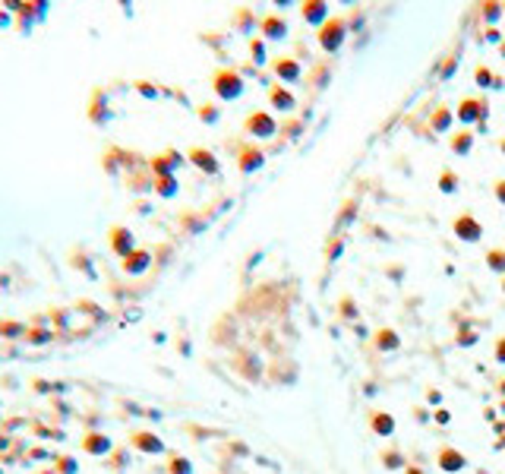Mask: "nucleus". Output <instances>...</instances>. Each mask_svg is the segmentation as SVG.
Returning a JSON list of instances; mask_svg holds the SVG:
<instances>
[{"mask_svg":"<svg viewBox=\"0 0 505 474\" xmlns=\"http://www.w3.org/2000/svg\"><path fill=\"white\" fill-rule=\"evenodd\" d=\"M7 285H10V278L3 275V272H0V288H7Z\"/></svg>","mask_w":505,"mask_h":474,"instance_id":"79ce46f5","label":"nucleus"},{"mask_svg":"<svg viewBox=\"0 0 505 474\" xmlns=\"http://www.w3.org/2000/svg\"><path fill=\"white\" fill-rule=\"evenodd\" d=\"M76 266L79 272H86V275H95V269H92V262H89V256L82 253V250H73V260H70Z\"/></svg>","mask_w":505,"mask_h":474,"instance_id":"b1692460","label":"nucleus"},{"mask_svg":"<svg viewBox=\"0 0 505 474\" xmlns=\"http://www.w3.org/2000/svg\"><path fill=\"white\" fill-rule=\"evenodd\" d=\"M120 266H123V272H127V275H142V272L152 266V253H148V250H139V247H136V250H133L127 260H120Z\"/></svg>","mask_w":505,"mask_h":474,"instance_id":"6e6552de","label":"nucleus"},{"mask_svg":"<svg viewBox=\"0 0 505 474\" xmlns=\"http://www.w3.org/2000/svg\"><path fill=\"white\" fill-rule=\"evenodd\" d=\"M10 25H16V16H13V13L0 3V29H10Z\"/></svg>","mask_w":505,"mask_h":474,"instance_id":"7c9ffc66","label":"nucleus"},{"mask_svg":"<svg viewBox=\"0 0 505 474\" xmlns=\"http://www.w3.org/2000/svg\"><path fill=\"white\" fill-rule=\"evenodd\" d=\"M190 162L196 164V168H199V171H205V174H218V158L212 155V152H209V149H190Z\"/></svg>","mask_w":505,"mask_h":474,"instance_id":"9d476101","label":"nucleus"},{"mask_svg":"<svg viewBox=\"0 0 505 474\" xmlns=\"http://www.w3.org/2000/svg\"><path fill=\"white\" fill-rule=\"evenodd\" d=\"M171 471L174 474H190V462H183V458H174V462H171Z\"/></svg>","mask_w":505,"mask_h":474,"instance_id":"f704fd0d","label":"nucleus"},{"mask_svg":"<svg viewBox=\"0 0 505 474\" xmlns=\"http://www.w3.org/2000/svg\"><path fill=\"white\" fill-rule=\"evenodd\" d=\"M262 32L269 35V38H281V35L287 32V25L281 23V19H278V16H269V19H266V23H262Z\"/></svg>","mask_w":505,"mask_h":474,"instance_id":"4be33fe9","label":"nucleus"},{"mask_svg":"<svg viewBox=\"0 0 505 474\" xmlns=\"http://www.w3.org/2000/svg\"><path fill=\"white\" fill-rule=\"evenodd\" d=\"M0 424H3V417H0Z\"/></svg>","mask_w":505,"mask_h":474,"instance_id":"a18cd8bd","label":"nucleus"},{"mask_svg":"<svg viewBox=\"0 0 505 474\" xmlns=\"http://www.w3.org/2000/svg\"><path fill=\"white\" fill-rule=\"evenodd\" d=\"M136 92H139V95H142V99H158V89H155V86H152V82H146V79H142V82H136Z\"/></svg>","mask_w":505,"mask_h":474,"instance_id":"cd10ccee","label":"nucleus"},{"mask_svg":"<svg viewBox=\"0 0 505 474\" xmlns=\"http://www.w3.org/2000/svg\"><path fill=\"white\" fill-rule=\"evenodd\" d=\"M215 95H218L221 101H234L244 95V79H240V73L237 70H215Z\"/></svg>","mask_w":505,"mask_h":474,"instance_id":"f257e3e1","label":"nucleus"},{"mask_svg":"<svg viewBox=\"0 0 505 474\" xmlns=\"http://www.w3.org/2000/svg\"><path fill=\"white\" fill-rule=\"evenodd\" d=\"M448 121H452V114H448V111H439V114H436V121H432V123H436L439 130H445V127H448Z\"/></svg>","mask_w":505,"mask_h":474,"instance_id":"c9c22d12","label":"nucleus"},{"mask_svg":"<svg viewBox=\"0 0 505 474\" xmlns=\"http://www.w3.org/2000/svg\"><path fill=\"white\" fill-rule=\"evenodd\" d=\"M180 164H183V155H180V152H174V149H168V152H161V155L152 158V162H148V168H152V174H155V177H164V174H177Z\"/></svg>","mask_w":505,"mask_h":474,"instance_id":"20e7f679","label":"nucleus"},{"mask_svg":"<svg viewBox=\"0 0 505 474\" xmlns=\"http://www.w3.org/2000/svg\"><path fill=\"white\" fill-rule=\"evenodd\" d=\"M152 190H155L161 199H174V197H177V190H180L177 174H164V177H155V187H152Z\"/></svg>","mask_w":505,"mask_h":474,"instance_id":"f8f14e48","label":"nucleus"},{"mask_svg":"<svg viewBox=\"0 0 505 474\" xmlns=\"http://www.w3.org/2000/svg\"><path fill=\"white\" fill-rule=\"evenodd\" d=\"M256 168H262V152H256V149H244V152H240V171L250 174V171H256Z\"/></svg>","mask_w":505,"mask_h":474,"instance_id":"a211bd4d","label":"nucleus"},{"mask_svg":"<svg viewBox=\"0 0 505 474\" xmlns=\"http://www.w3.org/2000/svg\"><path fill=\"white\" fill-rule=\"evenodd\" d=\"M496 354H499V360H505V338L496 345Z\"/></svg>","mask_w":505,"mask_h":474,"instance_id":"a19ab883","label":"nucleus"},{"mask_svg":"<svg viewBox=\"0 0 505 474\" xmlns=\"http://www.w3.org/2000/svg\"><path fill=\"white\" fill-rule=\"evenodd\" d=\"M38 474H57V471H54V468H41Z\"/></svg>","mask_w":505,"mask_h":474,"instance_id":"37998d69","label":"nucleus"},{"mask_svg":"<svg viewBox=\"0 0 505 474\" xmlns=\"http://www.w3.org/2000/svg\"><path fill=\"white\" fill-rule=\"evenodd\" d=\"M25 456L32 458V462H54V456H57V452L44 449V446H35V449H25Z\"/></svg>","mask_w":505,"mask_h":474,"instance_id":"393cba45","label":"nucleus"},{"mask_svg":"<svg viewBox=\"0 0 505 474\" xmlns=\"http://www.w3.org/2000/svg\"><path fill=\"white\" fill-rule=\"evenodd\" d=\"M82 452H89V456H107L111 452V436L92 430V434L82 436Z\"/></svg>","mask_w":505,"mask_h":474,"instance_id":"1a4fd4ad","label":"nucleus"},{"mask_svg":"<svg viewBox=\"0 0 505 474\" xmlns=\"http://www.w3.org/2000/svg\"><path fill=\"white\" fill-rule=\"evenodd\" d=\"M51 465H54V471H57V474H79V462H76L73 456H66V452H57Z\"/></svg>","mask_w":505,"mask_h":474,"instance_id":"f3484780","label":"nucleus"},{"mask_svg":"<svg viewBox=\"0 0 505 474\" xmlns=\"http://www.w3.org/2000/svg\"><path fill=\"white\" fill-rule=\"evenodd\" d=\"M250 51H252V60H259V64L266 60V45H262V41H252Z\"/></svg>","mask_w":505,"mask_h":474,"instance_id":"2f4dec72","label":"nucleus"},{"mask_svg":"<svg viewBox=\"0 0 505 474\" xmlns=\"http://www.w3.org/2000/svg\"><path fill=\"white\" fill-rule=\"evenodd\" d=\"M275 73L281 76V79L294 82V79H300V64H297V60H291V58H281L275 64Z\"/></svg>","mask_w":505,"mask_h":474,"instance_id":"2eb2a0df","label":"nucleus"},{"mask_svg":"<svg viewBox=\"0 0 505 474\" xmlns=\"http://www.w3.org/2000/svg\"><path fill=\"white\" fill-rule=\"evenodd\" d=\"M477 82H480V86H487V82H493V76H489V70H477Z\"/></svg>","mask_w":505,"mask_h":474,"instance_id":"4c0bfd02","label":"nucleus"},{"mask_svg":"<svg viewBox=\"0 0 505 474\" xmlns=\"http://www.w3.org/2000/svg\"><path fill=\"white\" fill-rule=\"evenodd\" d=\"M480 231L483 228L471 219V215H461V219L455 221V234L461 237V240H471V244H474V240H480Z\"/></svg>","mask_w":505,"mask_h":474,"instance_id":"9b49d317","label":"nucleus"},{"mask_svg":"<svg viewBox=\"0 0 505 474\" xmlns=\"http://www.w3.org/2000/svg\"><path fill=\"white\" fill-rule=\"evenodd\" d=\"M111 250H114L120 260H127V256L136 250V240H133V231H127L123 225H114L111 228Z\"/></svg>","mask_w":505,"mask_h":474,"instance_id":"423d86ee","label":"nucleus"},{"mask_svg":"<svg viewBox=\"0 0 505 474\" xmlns=\"http://www.w3.org/2000/svg\"><path fill=\"white\" fill-rule=\"evenodd\" d=\"M326 13H328L326 3H307V7H303V16L310 19V23H322V19H326Z\"/></svg>","mask_w":505,"mask_h":474,"instance_id":"5701e85b","label":"nucleus"},{"mask_svg":"<svg viewBox=\"0 0 505 474\" xmlns=\"http://www.w3.org/2000/svg\"><path fill=\"white\" fill-rule=\"evenodd\" d=\"M66 319H70V313H66V310H48V323H51V329H54V326L64 329V326H66Z\"/></svg>","mask_w":505,"mask_h":474,"instance_id":"a878e982","label":"nucleus"},{"mask_svg":"<svg viewBox=\"0 0 505 474\" xmlns=\"http://www.w3.org/2000/svg\"><path fill=\"white\" fill-rule=\"evenodd\" d=\"M344 35H348V29H344V23L338 19V23H328L322 32H319V45L328 51V54H335V51L341 48V41H344Z\"/></svg>","mask_w":505,"mask_h":474,"instance_id":"0eeeda50","label":"nucleus"},{"mask_svg":"<svg viewBox=\"0 0 505 474\" xmlns=\"http://www.w3.org/2000/svg\"><path fill=\"white\" fill-rule=\"evenodd\" d=\"M54 332L57 329H51V326H29V332H25V345H48V342H54Z\"/></svg>","mask_w":505,"mask_h":474,"instance_id":"ddd939ff","label":"nucleus"},{"mask_svg":"<svg viewBox=\"0 0 505 474\" xmlns=\"http://www.w3.org/2000/svg\"><path fill=\"white\" fill-rule=\"evenodd\" d=\"M489 269H496V272H505V253L502 250H493V253H489Z\"/></svg>","mask_w":505,"mask_h":474,"instance_id":"bb28decb","label":"nucleus"},{"mask_svg":"<svg viewBox=\"0 0 505 474\" xmlns=\"http://www.w3.org/2000/svg\"><path fill=\"white\" fill-rule=\"evenodd\" d=\"M275 130H278L275 121H272V114H266V111H252V114L246 117V133H250V136L266 139V136H272Z\"/></svg>","mask_w":505,"mask_h":474,"instance_id":"39448f33","label":"nucleus"},{"mask_svg":"<svg viewBox=\"0 0 505 474\" xmlns=\"http://www.w3.org/2000/svg\"><path fill=\"white\" fill-rule=\"evenodd\" d=\"M111 117H114V111L107 105V95L101 89H95L92 92V101H89V121L95 123V127H105Z\"/></svg>","mask_w":505,"mask_h":474,"instance_id":"7ed1b4c3","label":"nucleus"},{"mask_svg":"<svg viewBox=\"0 0 505 474\" xmlns=\"http://www.w3.org/2000/svg\"><path fill=\"white\" fill-rule=\"evenodd\" d=\"M32 430H35V436H38V440H54V442H64L66 440V434L60 430V427H54V424H51V427L48 424H35Z\"/></svg>","mask_w":505,"mask_h":474,"instance_id":"6ab92c4d","label":"nucleus"},{"mask_svg":"<svg viewBox=\"0 0 505 474\" xmlns=\"http://www.w3.org/2000/svg\"><path fill=\"white\" fill-rule=\"evenodd\" d=\"M496 199L505 205V180H499V184H496Z\"/></svg>","mask_w":505,"mask_h":474,"instance_id":"58836bf2","label":"nucleus"},{"mask_svg":"<svg viewBox=\"0 0 505 474\" xmlns=\"http://www.w3.org/2000/svg\"><path fill=\"white\" fill-rule=\"evenodd\" d=\"M199 117L209 121V123H215V121H218V108H199Z\"/></svg>","mask_w":505,"mask_h":474,"instance_id":"72a5a7b5","label":"nucleus"},{"mask_svg":"<svg viewBox=\"0 0 505 474\" xmlns=\"http://www.w3.org/2000/svg\"><path fill=\"white\" fill-rule=\"evenodd\" d=\"M133 446L142 452H161L164 449V442L158 440L155 434H146V430H139V434H133Z\"/></svg>","mask_w":505,"mask_h":474,"instance_id":"4468645a","label":"nucleus"},{"mask_svg":"<svg viewBox=\"0 0 505 474\" xmlns=\"http://www.w3.org/2000/svg\"><path fill=\"white\" fill-rule=\"evenodd\" d=\"M0 474H3V465H0Z\"/></svg>","mask_w":505,"mask_h":474,"instance_id":"c03bdc74","label":"nucleus"},{"mask_svg":"<svg viewBox=\"0 0 505 474\" xmlns=\"http://www.w3.org/2000/svg\"><path fill=\"white\" fill-rule=\"evenodd\" d=\"M458 117H461L465 123L477 121V117H483V105H480V101H474V99H467L465 105L458 108Z\"/></svg>","mask_w":505,"mask_h":474,"instance_id":"aec40b11","label":"nucleus"},{"mask_svg":"<svg viewBox=\"0 0 505 474\" xmlns=\"http://www.w3.org/2000/svg\"><path fill=\"white\" fill-rule=\"evenodd\" d=\"M439 187H442V190H445V193H452V190H455V174H452V171H445V174H442V180H439Z\"/></svg>","mask_w":505,"mask_h":474,"instance_id":"473e14b6","label":"nucleus"},{"mask_svg":"<svg viewBox=\"0 0 505 474\" xmlns=\"http://www.w3.org/2000/svg\"><path fill=\"white\" fill-rule=\"evenodd\" d=\"M48 13H51V3H48V0H32V3H23V7H19V13H16V29L29 35L35 23H44V19H48Z\"/></svg>","mask_w":505,"mask_h":474,"instance_id":"f03ea898","label":"nucleus"},{"mask_svg":"<svg viewBox=\"0 0 505 474\" xmlns=\"http://www.w3.org/2000/svg\"><path fill=\"white\" fill-rule=\"evenodd\" d=\"M29 326L16 323V319H0V338H25Z\"/></svg>","mask_w":505,"mask_h":474,"instance_id":"dca6fc26","label":"nucleus"},{"mask_svg":"<svg viewBox=\"0 0 505 474\" xmlns=\"http://www.w3.org/2000/svg\"><path fill=\"white\" fill-rule=\"evenodd\" d=\"M13 446H16V436H13V434H3V430H0V456L13 452Z\"/></svg>","mask_w":505,"mask_h":474,"instance_id":"c85d7f7f","label":"nucleus"},{"mask_svg":"<svg viewBox=\"0 0 505 474\" xmlns=\"http://www.w3.org/2000/svg\"><path fill=\"white\" fill-rule=\"evenodd\" d=\"M269 99H272V108H278V111H291V108H294V95H291V92H285V89H278V86L272 89Z\"/></svg>","mask_w":505,"mask_h":474,"instance_id":"412c9836","label":"nucleus"},{"mask_svg":"<svg viewBox=\"0 0 505 474\" xmlns=\"http://www.w3.org/2000/svg\"><path fill=\"white\" fill-rule=\"evenodd\" d=\"M379 345H383V348H385V345H389V348H395V345H398V338L391 336V332H385V336H379Z\"/></svg>","mask_w":505,"mask_h":474,"instance_id":"e433bc0d","label":"nucleus"},{"mask_svg":"<svg viewBox=\"0 0 505 474\" xmlns=\"http://www.w3.org/2000/svg\"><path fill=\"white\" fill-rule=\"evenodd\" d=\"M452 149H455V152H471V136H467V133L455 136L452 139Z\"/></svg>","mask_w":505,"mask_h":474,"instance_id":"c756f323","label":"nucleus"},{"mask_svg":"<svg viewBox=\"0 0 505 474\" xmlns=\"http://www.w3.org/2000/svg\"><path fill=\"white\" fill-rule=\"evenodd\" d=\"M442 465H445V468H458V465H461V462H458V458L452 456V452H445V462H442Z\"/></svg>","mask_w":505,"mask_h":474,"instance_id":"ea45409f","label":"nucleus"}]
</instances>
